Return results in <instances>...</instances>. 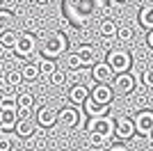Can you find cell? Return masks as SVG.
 <instances>
[{
  "instance_id": "1",
  "label": "cell",
  "mask_w": 153,
  "mask_h": 151,
  "mask_svg": "<svg viewBox=\"0 0 153 151\" xmlns=\"http://www.w3.org/2000/svg\"><path fill=\"white\" fill-rule=\"evenodd\" d=\"M101 7H103L101 0H64L66 19L76 25V28H85Z\"/></svg>"
},
{
  "instance_id": "2",
  "label": "cell",
  "mask_w": 153,
  "mask_h": 151,
  "mask_svg": "<svg viewBox=\"0 0 153 151\" xmlns=\"http://www.w3.org/2000/svg\"><path fill=\"white\" fill-rule=\"evenodd\" d=\"M66 48H69V41H66V37H64L62 32H53V34H48L41 41V55L51 57V60L62 57L66 53Z\"/></svg>"
},
{
  "instance_id": "3",
  "label": "cell",
  "mask_w": 153,
  "mask_h": 151,
  "mask_svg": "<svg viewBox=\"0 0 153 151\" xmlns=\"http://www.w3.org/2000/svg\"><path fill=\"white\" fill-rule=\"evenodd\" d=\"M105 62L110 64V69L114 71V76L117 73H126V71H130V67H133V55H130L128 50H123V48H110Z\"/></svg>"
},
{
  "instance_id": "4",
  "label": "cell",
  "mask_w": 153,
  "mask_h": 151,
  "mask_svg": "<svg viewBox=\"0 0 153 151\" xmlns=\"http://www.w3.org/2000/svg\"><path fill=\"white\" fill-rule=\"evenodd\" d=\"M85 131L87 133H98L105 140L114 138V119L110 114H103V117H89L87 124H85Z\"/></svg>"
},
{
  "instance_id": "5",
  "label": "cell",
  "mask_w": 153,
  "mask_h": 151,
  "mask_svg": "<svg viewBox=\"0 0 153 151\" xmlns=\"http://www.w3.org/2000/svg\"><path fill=\"white\" fill-rule=\"evenodd\" d=\"M34 48H37V37L32 32H23L19 37V41H16V46L12 48V53L16 57H21V60H27L34 53Z\"/></svg>"
},
{
  "instance_id": "6",
  "label": "cell",
  "mask_w": 153,
  "mask_h": 151,
  "mask_svg": "<svg viewBox=\"0 0 153 151\" xmlns=\"http://www.w3.org/2000/svg\"><path fill=\"white\" fill-rule=\"evenodd\" d=\"M135 133L142 138H151L153 135V110H140L135 114Z\"/></svg>"
},
{
  "instance_id": "7",
  "label": "cell",
  "mask_w": 153,
  "mask_h": 151,
  "mask_svg": "<svg viewBox=\"0 0 153 151\" xmlns=\"http://www.w3.org/2000/svg\"><path fill=\"white\" fill-rule=\"evenodd\" d=\"M112 89H114L117 96H128L135 92V76L130 71L126 73H117L114 80H112Z\"/></svg>"
},
{
  "instance_id": "8",
  "label": "cell",
  "mask_w": 153,
  "mask_h": 151,
  "mask_svg": "<svg viewBox=\"0 0 153 151\" xmlns=\"http://www.w3.org/2000/svg\"><path fill=\"white\" fill-rule=\"evenodd\" d=\"M78 121H80V112H78V105L69 103V105H64L62 110H57V124L62 126V128L71 131V128H76V126H78Z\"/></svg>"
},
{
  "instance_id": "9",
  "label": "cell",
  "mask_w": 153,
  "mask_h": 151,
  "mask_svg": "<svg viewBox=\"0 0 153 151\" xmlns=\"http://www.w3.org/2000/svg\"><path fill=\"white\" fill-rule=\"evenodd\" d=\"M34 121H37L39 128H53V126L57 124V110L55 108H39L37 112H34Z\"/></svg>"
},
{
  "instance_id": "10",
  "label": "cell",
  "mask_w": 153,
  "mask_h": 151,
  "mask_svg": "<svg viewBox=\"0 0 153 151\" xmlns=\"http://www.w3.org/2000/svg\"><path fill=\"white\" fill-rule=\"evenodd\" d=\"M135 135V121L130 117H119L114 119V138L119 140H130Z\"/></svg>"
},
{
  "instance_id": "11",
  "label": "cell",
  "mask_w": 153,
  "mask_h": 151,
  "mask_svg": "<svg viewBox=\"0 0 153 151\" xmlns=\"http://www.w3.org/2000/svg\"><path fill=\"white\" fill-rule=\"evenodd\" d=\"M91 78H94L96 82H112L114 80V71L110 69V64L108 62H98L91 67Z\"/></svg>"
},
{
  "instance_id": "12",
  "label": "cell",
  "mask_w": 153,
  "mask_h": 151,
  "mask_svg": "<svg viewBox=\"0 0 153 151\" xmlns=\"http://www.w3.org/2000/svg\"><path fill=\"white\" fill-rule=\"evenodd\" d=\"M82 108L89 117H103V114H110V110H112L110 103H98V101L91 99V94H89V99L82 103Z\"/></svg>"
},
{
  "instance_id": "13",
  "label": "cell",
  "mask_w": 153,
  "mask_h": 151,
  "mask_svg": "<svg viewBox=\"0 0 153 151\" xmlns=\"http://www.w3.org/2000/svg\"><path fill=\"white\" fill-rule=\"evenodd\" d=\"M91 99L98 101V103H110L114 99V89L110 87V82H96L94 89H91Z\"/></svg>"
},
{
  "instance_id": "14",
  "label": "cell",
  "mask_w": 153,
  "mask_h": 151,
  "mask_svg": "<svg viewBox=\"0 0 153 151\" xmlns=\"http://www.w3.org/2000/svg\"><path fill=\"white\" fill-rule=\"evenodd\" d=\"M76 53L80 55V60H82V67H94V64L98 62V50H96L94 46H89V44H82Z\"/></svg>"
},
{
  "instance_id": "15",
  "label": "cell",
  "mask_w": 153,
  "mask_h": 151,
  "mask_svg": "<svg viewBox=\"0 0 153 151\" xmlns=\"http://www.w3.org/2000/svg\"><path fill=\"white\" fill-rule=\"evenodd\" d=\"M89 94H91V92L85 87V85H73L66 96H69V103H73V105H82L85 101L89 99Z\"/></svg>"
},
{
  "instance_id": "16",
  "label": "cell",
  "mask_w": 153,
  "mask_h": 151,
  "mask_svg": "<svg viewBox=\"0 0 153 151\" xmlns=\"http://www.w3.org/2000/svg\"><path fill=\"white\" fill-rule=\"evenodd\" d=\"M14 131H16L19 138H32V135L37 133V121L34 119H19Z\"/></svg>"
},
{
  "instance_id": "17",
  "label": "cell",
  "mask_w": 153,
  "mask_h": 151,
  "mask_svg": "<svg viewBox=\"0 0 153 151\" xmlns=\"http://www.w3.org/2000/svg\"><path fill=\"white\" fill-rule=\"evenodd\" d=\"M117 30H119V25L112 19H103L101 23H98V34H101L103 39H117Z\"/></svg>"
},
{
  "instance_id": "18",
  "label": "cell",
  "mask_w": 153,
  "mask_h": 151,
  "mask_svg": "<svg viewBox=\"0 0 153 151\" xmlns=\"http://www.w3.org/2000/svg\"><path fill=\"white\" fill-rule=\"evenodd\" d=\"M16 99H19L16 87H9L7 92H2V96H0V108H5V110H16V108H19Z\"/></svg>"
},
{
  "instance_id": "19",
  "label": "cell",
  "mask_w": 153,
  "mask_h": 151,
  "mask_svg": "<svg viewBox=\"0 0 153 151\" xmlns=\"http://www.w3.org/2000/svg\"><path fill=\"white\" fill-rule=\"evenodd\" d=\"M16 121H19L16 110H5V117H2V124H0V133H12L16 128Z\"/></svg>"
},
{
  "instance_id": "20",
  "label": "cell",
  "mask_w": 153,
  "mask_h": 151,
  "mask_svg": "<svg viewBox=\"0 0 153 151\" xmlns=\"http://www.w3.org/2000/svg\"><path fill=\"white\" fill-rule=\"evenodd\" d=\"M7 30H14V14L12 9H0V34Z\"/></svg>"
},
{
  "instance_id": "21",
  "label": "cell",
  "mask_w": 153,
  "mask_h": 151,
  "mask_svg": "<svg viewBox=\"0 0 153 151\" xmlns=\"http://www.w3.org/2000/svg\"><path fill=\"white\" fill-rule=\"evenodd\" d=\"M64 67H66L69 71H80V69H82V60H80L78 53H66V57H64Z\"/></svg>"
},
{
  "instance_id": "22",
  "label": "cell",
  "mask_w": 153,
  "mask_h": 151,
  "mask_svg": "<svg viewBox=\"0 0 153 151\" xmlns=\"http://www.w3.org/2000/svg\"><path fill=\"white\" fill-rule=\"evenodd\" d=\"M48 78H51V85H53V87H64V85H66V80H69L66 71H64V69H59V67H57L55 71H53V73L48 76Z\"/></svg>"
},
{
  "instance_id": "23",
  "label": "cell",
  "mask_w": 153,
  "mask_h": 151,
  "mask_svg": "<svg viewBox=\"0 0 153 151\" xmlns=\"http://www.w3.org/2000/svg\"><path fill=\"white\" fill-rule=\"evenodd\" d=\"M21 71H23V78H25V80H37L39 76H41L37 62H25V67H21Z\"/></svg>"
},
{
  "instance_id": "24",
  "label": "cell",
  "mask_w": 153,
  "mask_h": 151,
  "mask_svg": "<svg viewBox=\"0 0 153 151\" xmlns=\"http://www.w3.org/2000/svg\"><path fill=\"white\" fill-rule=\"evenodd\" d=\"M37 64H39V73H41V76H51L53 71L57 69L55 60H51V57H44V55H41V60H39Z\"/></svg>"
},
{
  "instance_id": "25",
  "label": "cell",
  "mask_w": 153,
  "mask_h": 151,
  "mask_svg": "<svg viewBox=\"0 0 153 151\" xmlns=\"http://www.w3.org/2000/svg\"><path fill=\"white\" fill-rule=\"evenodd\" d=\"M32 138H34V147H37V151H44L46 147H48V128H39Z\"/></svg>"
},
{
  "instance_id": "26",
  "label": "cell",
  "mask_w": 153,
  "mask_h": 151,
  "mask_svg": "<svg viewBox=\"0 0 153 151\" xmlns=\"http://www.w3.org/2000/svg\"><path fill=\"white\" fill-rule=\"evenodd\" d=\"M140 25H144L146 30L153 32V7H144L140 12Z\"/></svg>"
},
{
  "instance_id": "27",
  "label": "cell",
  "mask_w": 153,
  "mask_h": 151,
  "mask_svg": "<svg viewBox=\"0 0 153 151\" xmlns=\"http://www.w3.org/2000/svg\"><path fill=\"white\" fill-rule=\"evenodd\" d=\"M5 76H7V82H9V87H19L21 82L25 80V78H23V71H21V69H9Z\"/></svg>"
},
{
  "instance_id": "28",
  "label": "cell",
  "mask_w": 153,
  "mask_h": 151,
  "mask_svg": "<svg viewBox=\"0 0 153 151\" xmlns=\"http://www.w3.org/2000/svg\"><path fill=\"white\" fill-rule=\"evenodd\" d=\"M19 32L16 30H7V32H2V34H0V41H2V44L7 46V48H14V46H16V41H19Z\"/></svg>"
},
{
  "instance_id": "29",
  "label": "cell",
  "mask_w": 153,
  "mask_h": 151,
  "mask_svg": "<svg viewBox=\"0 0 153 151\" xmlns=\"http://www.w3.org/2000/svg\"><path fill=\"white\" fill-rule=\"evenodd\" d=\"M105 142H108V140L103 138V135H98V133H87V144H89L91 149H101Z\"/></svg>"
},
{
  "instance_id": "30",
  "label": "cell",
  "mask_w": 153,
  "mask_h": 151,
  "mask_svg": "<svg viewBox=\"0 0 153 151\" xmlns=\"http://www.w3.org/2000/svg\"><path fill=\"white\" fill-rule=\"evenodd\" d=\"M16 103H19V108H34V96L30 92H21Z\"/></svg>"
},
{
  "instance_id": "31",
  "label": "cell",
  "mask_w": 153,
  "mask_h": 151,
  "mask_svg": "<svg viewBox=\"0 0 153 151\" xmlns=\"http://www.w3.org/2000/svg\"><path fill=\"white\" fill-rule=\"evenodd\" d=\"M14 149V138L9 133H0V151H12Z\"/></svg>"
},
{
  "instance_id": "32",
  "label": "cell",
  "mask_w": 153,
  "mask_h": 151,
  "mask_svg": "<svg viewBox=\"0 0 153 151\" xmlns=\"http://www.w3.org/2000/svg\"><path fill=\"white\" fill-rule=\"evenodd\" d=\"M133 34H135L133 28H128V25H121V28L117 30V39H119V41H130Z\"/></svg>"
},
{
  "instance_id": "33",
  "label": "cell",
  "mask_w": 153,
  "mask_h": 151,
  "mask_svg": "<svg viewBox=\"0 0 153 151\" xmlns=\"http://www.w3.org/2000/svg\"><path fill=\"white\" fill-rule=\"evenodd\" d=\"M16 114H19V119H32L34 108H16Z\"/></svg>"
},
{
  "instance_id": "34",
  "label": "cell",
  "mask_w": 153,
  "mask_h": 151,
  "mask_svg": "<svg viewBox=\"0 0 153 151\" xmlns=\"http://www.w3.org/2000/svg\"><path fill=\"white\" fill-rule=\"evenodd\" d=\"M142 82H144L146 87L153 89V69H146L144 73H142Z\"/></svg>"
},
{
  "instance_id": "35",
  "label": "cell",
  "mask_w": 153,
  "mask_h": 151,
  "mask_svg": "<svg viewBox=\"0 0 153 151\" xmlns=\"http://www.w3.org/2000/svg\"><path fill=\"white\" fill-rule=\"evenodd\" d=\"M23 28H25L27 32H34V30H37V21H34V19H25V23H23Z\"/></svg>"
},
{
  "instance_id": "36",
  "label": "cell",
  "mask_w": 153,
  "mask_h": 151,
  "mask_svg": "<svg viewBox=\"0 0 153 151\" xmlns=\"http://www.w3.org/2000/svg\"><path fill=\"white\" fill-rule=\"evenodd\" d=\"M135 105L140 108V110H146L149 108V99L146 96H137V103H135Z\"/></svg>"
},
{
  "instance_id": "37",
  "label": "cell",
  "mask_w": 153,
  "mask_h": 151,
  "mask_svg": "<svg viewBox=\"0 0 153 151\" xmlns=\"http://www.w3.org/2000/svg\"><path fill=\"white\" fill-rule=\"evenodd\" d=\"M9 53H12V48H7V46L2 44V41H0V60H5V57L9 55Z\"/></svg>"
},
{
  "instance_id": "38",
  "label": "cell",
  "mask_w": 153,
  "mask_h": 151,
  "mask_svg": "<svg viewBox=\"0 0 153 151\" xmlns=\"http://www.w3.org/2000/svg\"><path fill=\"white\" fill-rule=\"evenodd\" d=\"M9 89V82H7V76H0V92H7Z\"/></svg>"
},
{
  "instance_id": "39",
  "label": "cell",
  "mask_w": 153,
  "mask_h": 151,
  "mask_svg": "<svg viewBox=\"0 0 153 151\" xmlns=\"http://www.w3.org/2000/svg\"><path fill=\"white\" fill-rule=\"evenodd\" d=\"M2 7H5V9H16V0H2Z\"/></svg>"
},
{
  "instance_id": "40",
  "label": "cell",
  "mask_w": 153,
  "mask_h": 151,
  "mask_svg": "<svg viewBox=\"0 0 153 151\" xmlns=\"http://www.w3.org/2000/svg\"><path fill=\"white\" fill-rule=\"evenodd\" d=\"M146 44L153 48V32H149V37H146Z\"/></svg>"
},
{
  "instance_id": "41",
  "label": "cell",
  "mask_w": 153,
  "mask_h": 151,
  "mask_svg": "<svg viewBox=\"0 0 153 151\" xmlns=\"http://www.w3.org/2000/svg\"><path fill=\"white\" fill-rule=\"evenodd\" d=\"M108 151H130V149H126V147H112V149H108Z\"/></svg>"
},
{
  "instance_id": "42",
  "label": "cell",
  "mask_w": 153,
  "mask_h": 151,
  "mask_svg": "<svg viewBox=\"0 0 153 151\" xmlns=\"http://www.w3.org/2000/svg\"><path fill=\"white\" fill-rule=\"evenodd\" d=\"M34 2H37V5H48L51 0H34Z\"/></svg>"
},
{
  "instance_id": "43",
  "label": "cell",
  "mask_w": 153,
  "mask_h": 151,
  "mask_svg": "<svg viewBox=\"0 0 153 151\" xmlns=\"http://www.w3.org/2000/svg\"><path fill=\"white\" fill-rule=\"evenodd\" d=\"M2 117H5V108H0V124H2Z\"/></svg>"
},
{
  "instance_id": "44",
  "label": "cell",
  "mask_w": 153,
  "mask_h": 151,
  "mask_svg": "<svg viewBox=\"0 0 153 151\" xmlns=\"http://www.w3.org/2000/svg\"><path fill=\"white\" fill-rule=\"evenodd\" d=\"M114 2H126V0H114Z\"/></svg>"
},
{
  "instance_id": "45",
  "label": "cell",
  "mask_w": 153,
  "mask_h": 151,
  "mask_svg": "<svg viewBox=\"0 0 153 151\" xmlns=\"http://www.w3.org/2000/svg\"><path fill=\"white\" fill-rule=\"evenodd\" d=\"M0 5H2V0H0Z\"/></svg>"
},
{
  "instance_id": "46",
  "label": "cell",
  "mask_w": 153,
  "mask_h": 151,
  "mask_svg": "<svg viewBox=\"0 0 153 151\" xmlns=\"http://www.w3.org/2000/svg\"><path fill=\"white\" fill-rule=\"evenodd\" d=\"M0 96H2V92H0Z\"/></svg>"
},
{
  "instance_id": "47",
  "label": "cell",
  "mask_w": 153,
  "mask_h": 151,
  "mask_svg": "<svg viewBox=\"0 0 153 151\" xmlns=\"http://www.w3.org/2000/svg\"><path fill=\"white\" fill-rule=\"evenodd\" d=\"M44 151H46V149H44Z\"/></svg>"
}]
</instances>
